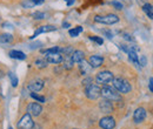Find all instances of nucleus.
Listing matches in <instances>:
<instances>
[{
  "instance_id": "nucleus-36",
  "label": "nucleus",
  "mask_w": 153,
  "mask_h": 129,
  "mask_svg": "<svg viewBox=\"0 0 153 129\" xmlns=\"http://www.w3.org/2000/svg\"><path fill=\"white\" fill-rule=\"evenodd\" d=\"M149 87H150V91L153 92V77L150 79V86H149Z\"/></svg>"
},
{
  "instance_id": "nucleus-38",
  "label": "nucleus",
  "mask_w": 153,
  "mask_h": 129,
  "mask_svg": "<svg viewBox=\"0 0 153 129\" xmlns=\"http://www.w3.org/2000/svg\"><path fill=\"white\" fill-rule=\"evenodd\" d=\"M62 27H64V28H67V27H70V24H68V22H64V24H62Z\"/></svg>"
},
{
  "instance_id": "nucleus-18",
  "label": "nucleus",
  "mask_w": 153,
  "mask_h": 129,
  "mask_svg": "<svg viewBox=\"0 0 153 129\" xmlns=\"http://www.w3.org/2000/svg\"><path fill=\"white\" fill-rule=\"evenodd\" d=\"M143 11L144 13L147 15V18H150L151 20H153V5L152 4H145L143 6Z\"/></svg>"
},
{
  "instance_id": "nucleus-6",
  "label": "nucleus",
  "mask_w": 153,
  "mask_h": 129,
  "mask_svg": "<svg viewBox=\"0 0 153 129\" xmlns=\"http://www.w3.org/2000/svg\"><path fill=\"white\" fill-rule=\"evenodd\" d=\"M85 94H86V96H87L90 100H97V99L100 96V87L97 86V85L91 83L90 86L86 87Z\"/></svg>"
},
{
  "instance_id": "nucleus-21",
  "label": "nucleus",
  "mask_w": 153,
  "mask_h": 129,
  "mask_svg": "<svg viewBox=\"0 0 153 129\" xmlns=\"http://www.w3.org/2000/svg\"><path fill=\"white\" fill-rule=\"evenodd\" d=\"M82 32V27L81 26H76V27H74V28H72V29H70V35L71 37H73V38H76L78 37L80 33Z\"/></svg>"
},
{
  "instance_id": "nucleus-13",
  "label": "nucleus",
  "mask_w": 153,
  "mask_h": 129,
  "mask_svg": "<svg viewBox=\"0 0 153 129\" xmlns=\"http://www.w3.org/2000/svg\"><path fill=\"white\" fill-rule=\"evenodd\" d=\"M56 29H57V27H54V26H51V25H47V26H41V27H39L38 29L34 32V34L31 37V39H34V38L38 37L39 34H41V33L53 32V31H56Z\"/></svg>"
},
{
  "instance_id": "nucleus-35",
  "label": "nucleus",
  "mask_w": 153,
  "mask_h": 129,
  "mask_svg": "<svg viewBox=\"0 0 153 129\" xmlns=\"http://www.w3.org/2000/svg\"><path fill=\"white\" fill-rule=\"evenodd\" d=\"M124 38H125V39H126V40H128V41H133L134 39L132 37H131V35H130V34H126V33H125V34H124Z\"/></svg>"
},
{
  "instance_id": "nucleus-25",
  "label": "nucleus",
  "mask_w": 153,
  "mask_h": 129,
  "mask_svg": "<svg viewBox=\"0 0 153 129\" xmlns=\"http://www.w3.org/2000/svg\"><path fill=\"white\" fill-rule=\"evenodd\" d=\"M31 97L34 99L37 102H45V97L41 95H38L37 93H31Z\"/></svg>"
},
{
  "instance_id": "nucleus-28",
  "label": "nucleus",
  "mask_w": 153,
  "mask_h": 129,
  "mask_svg": "<svg viewBox=\"0 0 153 129\" xmlns=\"http://www.w3.org/2000/svg\"><path fill=\"white\" fill-rule=\"evenodd\" d=\"M90 40H92V41L97 42L98 45H102V43H104V40H102L100 37H94V35H92V37H90Z\"/></svg>"
},
{
  "instance_id": "nucleus-30",
  "label": "nucleus",
  "mask_w": 153,
  "mask_h": 129,
  "mask_svg": "<svg viewBox=\"0 0 153 129\" xmlns=\"http://www.w3.org/2000/svg\"><path fill=\"white\" fill-rule=\"evenodd\" d=\"M146 63H147V60H146V56L140 55V59H139V65H140L141 67H145V66H146Z\"/></svg>"
},
{
  "instance_id": "nucleus-39",
  "label": "nucleus",
  "mask_w": 153,
  "mask_h": 129,
  "mask_svg": "<svg viewBox=\"0 0 153 129\" xmlns=\"http://www.w3.org/2000/svg\"><path fill=\"white\" fill-rule=\"evenodd\" d=\"M8 129H13V128H12V127H10V128H8Z\"/></svg>"
},
{
  "instance_id": "nucleus-5",
  "label": "nucleus",
  "mask_w": 153,
  "mask_h": 129,
  "mask_svg": "<svg viewBox=\"0 0 153 129\" xmlns=\"http://www.w3.org/2000/svg\"><path fill=\"white\" fill-rule=\"evenodd\" d=\"M113 74L111 73L110 71H102V72H99L97 74L96 80L98 83H102V85H107L110 82L113 81Z\"/></svg>"
},
{
  "instance_id": "nucleus-10",
  "label": "nucleus",
  "mask_w": 153,
  "mask_h": 129,
  "mask_svg": "<svg viewBox=\"0 0 153 129\" xmlns=\"http://www.w3.org/2000/svg\"><path fill=\"white\" fill-rule=\"evenodd\" d=\"M146 119V111L144 108H137L133 114V121L135 123H140Z\"/></svg>"
},
{
  "instance_id": "nucleus-22",
  "label": "nucleus",
  "mask_w": 153,
  "mask_h": 129,
  "mask_svg": "<svg viewBox=\"0 0 153 129\" xmlns=\"http://www.w3.org/2000/svg\"><path fill=\"white\" fill-rule=\"evenodd\" d=\"M61 48L59 47H52V48H47V49H41L42 54H48V53H60Z\"/></svg>"
},
{
  "instance_id": "nucleus-7",
  "label": "nucleus",
  "mask_w": 153,
  "mask_h": 129,
  "mask_svg": "<svg viewBox=\"0 0 153 129\" xmlns=\"http://www.w3.org/2000/svg\"><path fill=\"white\" fill-rule=\"evenodd\" d=\"M99 126L102 129H113L115 127V120L112 116H105L99 121Z\"/></svg>"
},
{
  "instance_id": "nucleus-16",
  "label": "nucleus",
  "mask_w": 153,
  "mask_h": 129,
  "mask_svg": "<svg viewBox=\"0 0 153 129\" xmlns=\"http://www.w3.org/2000/svg\"><path fill=\"white\" fill-rule=\"evenodd\" d=\"M79 68H80V72L82 74H90L92 71V67L88 62H86L85 60H82L81 62H79Z\"/></svg>"
},
{
  "instance_id": "nucleus-9",
  "label": "nucleus",
  "mask_w": 153,
  "mask_h": 129,
  "mask_svg": "<svg viewBox=\"0 0 153 129\" xmlns=\"http://www.w3.org/2000/svg\"><path fill=\"white\" fill-rule=\"evenodd\" d=\"M27 111H28V114H31L33 116H39L41 114V111H42V107H41L40 103L31 102L28 105V107H27Z\"/></svg>"
},
{
  "instance_id": "nucleus-17",
  "label": "nucleus",
  "mask_w": 153,
  "mask_h": 129,
  "mask_svg": "<svg viewBox=\"0 0 153 129\" xmlns=\"http://www.w3.org/2000/svg\"><path fill=\"white\" fill-rule=\"evenodd\" d=\"M8 55L11 56L12 59H16V60H25V59H26V54H25L24 52H21V51H16V49L11 51V52L8 53Z\"/></svg>"
},
{
  "instance_id": "nucleus-27",
  "label": "nucleus",
  "mask_w": 153,
  "mask_h": 129,
  "mask_svg": "<svg viewBox=\"0 0 153 129\" xmlns=\"http://www.w3.org/2000/svg\"><path fill=\"white\" fill-rule=\"evenodd\" d=\"M111 5H112V6L114 7L115 10H119V11L124 8V6H123V4H121V2H119V1H117V0H113V1L111 2Z\"/></svg>"
},
{
  "instance_id": "nucleus-32",
  "label": "nucleus",
  "mask_w": 153,
  "mask_h": 129,
  "mask_svg": "<svg viewBox=\"0 0 153 129\" xmlns=\"http://www.w3.org/2000/svg\"><path fill=\"white\" fill-rule=\"evenodd\" d=\"M91 83H92V79H91V77H87V79H85V80L82 81V85H84V86H86V87H87V86H90Z\"/></svg>"
},
{
  "instance_id": "nucleus-20",
  "label": "nucleus",
  "mask_w": 153,
  "mask_h": 129,
  "mask_svg": "<svg viewBox=\"0 0 153 129\" xmlns=\"http://www.w3.org/2000/svg\"><path fill=\"white\" fill-rule=\"evenodd\" d=\"M12 41H13V37L10 33H4L0 35V42H2V43H10Z\"/></svg>"
},
{
  "instance_id": "nucleus-15",
  "label": "nucleus",
  "mask_w": 153,
  "mask_h": 129,
  "mask_svg": "<svg viewBox=\"0 0 153 129\" xmlns=\"http://www.w3.org/2000/svg\"><path fill=\"white\" fill-rule=\"evenodd\" d=\"M72 61L74 62V63H79V62H81L84 59H85V53L82 52V51H74L73 53H72Z\"/></svg>"
},
{
  "instance_id": "nucleus-37",
  "label": "nucleus",
  "mask_w": 153,
  "mask_h": 129,
  "mask_svg": "<svg viewBox=\"0 0 153 129\" xmlns=\"http://www.w3.org/2000/svg\"><path fill=\"white\" fill-rule=\"evenodd\" d=\"M65 1H66L67 6H72V5L74 4V1H76V0H65Z\"/></svg>"
},
{
  "instance_id": "nucleus-3",
  "label": "nucleus",
  "mask_w": 153,
  "mask_h": 129,
  "mask_svg": "<svg viewBox=\"0 0 153 129\" xmlns=\"http://www.w3.org/2000/svg\"><path fill=\"white\" fill-rule=\"evenodd\" d=\"M94 21L99 24H105V25H113L119 21L118 15L115 14H107V15H96Z\"/></svg>"
},
{
  "instance_id": "nucleus-4",
  "label": "nucleus",
  "mask_w": 153,
  "mask_h": 129,
  "mask_svg": "<svg viewBox=\"0 0 153 129\" xmlns=\"http://www.w3.org/2000/svg\"><path fill=\"white\" fill-rule=\"evenodd\" d=\"M33 127H34V122L32 120V115L28 113L25 114L18 122V128L19 129H33Z\"/></svg>"
},
{
  "instance_id": "nucleus-2",
  "label": "nucleus",
  "mask_w": 153,
  "mask_h": 129,
  "mask_svg": "<svg viewBox=\"0 0 153 129\" xmlns=\"http://www.w3.org/2000/svg\"><path fill=\"white\" fill-rule=\"evenodd\" d=\"M100 95L105 100H108V101H119L121 99L120 94L112 87H108V86H104L102 88H100Z\"/></svg>"
},
{
  "instance_id": "nucleus-11",
  "label": "nucleus",
  "mask_w": 153,
  "mask_h": 129,
  "mask_svg": "<svg viewBox=\"0 0 153 129\" xmlns=\"http://www.w3.org/2000/svg\"><path fill=\"white\" fill-rule=\"evenodd\" d=\"M99 108L100 111L105 114H111L113 111V106H112V102L108 101V100H102L100 103H99Z\"/></svg>"
},
{
  "instance_id": "nucleus-33",
  "label": "nucleus",
  "mask_w": 153,
  "mask_h": 129,
  "mask_svg": "<svg viewBox=\"0 0 153 129\" xmlns=\"http://www.w3.org/2000/svg\"><path fill=\"white\" fill-rule=\"evenodd\" d=\"M102 33H104L106 37L108 38V39H112V38H113V34H112V32H110V31H102Z\"/></svg>"
},
{
  "instance_id": "nucleus-8",
  "label": "nucleus",
  "mask_w": 153,
  "mask_h": 129,
  "mask_svg": "<svg viewBox=\"0 0 153 129\" xmlns=\"http://www.w3.org/2000/svg\"><path fill=\"white\" fill-rule=\"evenodd\" d=\"M45 60L48 62V63H60L62 62L64 57L61 55V53H48V54H45Z\"/></svg>"
},
{
  "instance_id": "nucleus-14",
  "label": "nucleus",
  "mask_w": 153,
  "mask_h": 129,
  "mask_svg": "<svg viewBox=\"0 0 153 129\" xmlns=\"http://www.w3.org/2000/svg\"><path fill=\"white\" fill-rule=\"evenodd\" d=\"M42 87H44V81H41V80H34V81H32V82L28 85V89L32 93L41 91Z\"/></svg>"
},
{
  "instance_id": "nucleus-23",
  "label": "nucleus",
  "mask_w": 153,
  "mask_h": 129,
  "mask_svg": "<svg viewBox=\"0 0 153 129\" xmlns=\"http://www.w3.org/2000/svg\"><path fill=\"white\" fill-rule=\"evenodd\" d=\"M47 63H48V62H47L45 59H38V60L36 61V66H37L38 68H40V69H41V68H46V67H47Z\"/></svg>"
},
{
  "instance_id": "nucleus-24",
  "label": "nucleus",
  "mask_w": 153,
  "mask_h": 129,
  "mask_svg": "<svg viewBox=\"0 0 153 129\" xmlns=\"http://www.w3.org/2000/svg\"><path fill=\"white\" fill-rule=\"evenodd\" d=\"M8 76H10V79H11L12 86H13V87H17V86H18V77H17V75L13 74L12 72H10V73H8Z\"/></svg>"
},
{
  "instance_id": "nucleus-34",
  "label": "nucleus",
  "mask_w": 153,
  "mask_h": 129,
  "mask_svg": "<svg viewBox=\"0 0 153 129\" xmlns=\"http://www.w3.org/2000/svg\"><path fill=\"white\" fill-rule=\"evenodd\" d=\"M31 1H32L34 5H41V4H44L45 0H31Z\"/></svg>"
},
{
  "instance_id": "nucleus-31",
  "label": "nucleus",
  "mask_w": 153,
  "mask_h": 129,
  "mask_svg": "<svg viewBox=\"0 0 153 129\" xmlns=\"http://www.w3.org/2000/svg\"><path fill=\"white\" fill-rule=\"evenodd\" d=\"M33 5H34V4H33L31 0H26V1L22 2V6H24V7H28V8H31Z\"/></svg>"
},
{
  "instance_id": "nucleus-1",
  "label": "nucleus",
  "mask_w": 153,
  "mask_h": 129,
  "mask_svg": "<svg viewBox=\"0 0 153 129\" xmlns=\"http://www.w3.org/2000/svg\"><path fill=\"white\" fill-rule=\"evenodd\" d=\"M112 82H113V87L117 89V92L121 93V94H127L132 89L131 83L123 77H115V79H113Z\"/></svg>"
},
{
  "instance_id": "nucleus-26",
  "label": "nucleus",
  "mask_w": 153,
  "mask_h": 129,
  "mask_svg": "<svg viewBox=\"0 0 153 129\" xmlns=\"http://www.w3.org/2000/svg\"><path fill=\"white\" fill-rule=\"evenodd\" d=\"M74 51H73V48L72 47H66V48H61V51H60V53H64L65 56L66 55H72V53H73Z\"/></svg>"
},
{
  "instance_id": "nucleus-12",
  "label": "nucleus",
  "mask_w": 153,
  "mask_h": 129,
  "mask_svg": "<svg viewBox=\"0 0 153 129\" xmlns=\"http://www.w3.org/2000/svg\"><path fill=\"white\" fill-rule=\"evenodd\" d=\"M102 62H104V57L100 55H92L90 56V59H88V63L91 65L92 68L100 67L102 65Z\"/></svg>"
},
{
  "instance_id": "nucleus-29",
  "label": "nucleus",
  "mask_w": 153,
  "mask_h": 129,
  "mask_svg": "<svg viewBox=\"0 0 153 129\" xmlns=\"http://www.w3.org/2000/svg\"><path fill=\"white\" fill-rule=\"evenodd\" d=\"M33 18L36 19V20H41V19L45 18V13H42V12H34L33 13Z\"/></svg>"
},
{
  "instance_id": "nucleus-19",
  "label": "nucleus",
  "mask_w": 153,
  "mask_h": 129,
  "mask_svg": "<svg viewBox=\"0 0 153 129\" xmlns=\"http://www.w3.org/2000/svg\"><path fill=\"white\" fill-rule=\"evenodd\" d=\"M62 61H64V68H65V69H72V68H73L74 62L72 61L71 55H66L65 56V60H62Z\"/></svg>"
}]
</instances>
